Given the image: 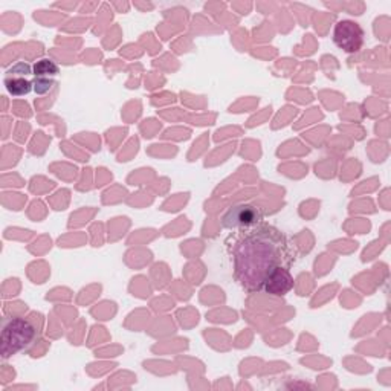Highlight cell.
Instances as JSON below:
<instances>
[{"label":"cell","instance_id":"6","mask_svg":"<svg viewBox=\"0 0 391 391\" xmlns=\"http://www.w3.org/2000/svg\"><path fill=\"white\" fill-rule=\"evenodd\" d=\"M6 91L14 96L28 95L34 89L33 81L26 80V78H5Z\"/></svg>","mask_w":391,"mask_h":391},{"label":"cell","instance_id":"3","mask_svg":"<svg viewBox=\"0 0 391 391\" xmlns=\"http://www.w3.org/2000/svg\"><path fill=\"white\" fill-rule=\"evenodd\" d=\"M364 29L353 21H339L334 29V42L347 54L358 52L364 45Z\"/></svg>","mask_w":391,"mask_h":391},{"label":"cell","instance_id":"1","mask_svg":"<svg viewBox=\"0 0 391 391\" xmlns=\"http://www.w3.org/2000/svg\"><path fill=\"white\" fill-rule=\"evenodd\" d=\"M288 246L281 234L273 230H259L244 236L236 248V273L243 288L260 290L266 277L285 266Z\"/></svg>","mask_w":391,"mask_h":391},{"label":"cell","instance_id":"5","mask_svg":"<svg viewBox=\"0 0 391 391\" xmlns=\"http://www.w3.org/2000/svg\"><path fill=\"white\" fill-rule=\"evenodd\" d=\"M260 212L257 208L251 207V205H239V207H234L228 211L227 216L223 219L225 227L228 228H236V227H248L259 222Z\"/></svg>","mask_w":391,"mask_h":391},{"label":"cell","instance_id":"7","mask_svg":"<svg viewBox=\"0 0 391 391\" xmlns=\"http://www.w3.org/2000/svg\"><path fill=\"white\" fill-rule=\"evenodd\" d=\"M33 74L35 78H49L58 74V64L51 58H42L33 66Z\"/></svg>","mask_w":391,"mask_h":391},{"label":"cell","instance_id":"9","mask_svg":"<svg viewBox=\"0 0 391 391\" xmlns=\"http://www.w3.org/2000/svg\"><path fill=\"white\" fill-rule=\"evenodd\" d=\"M33 84H34V92L37 95H46L49 91L52 89L54 81L49 80V78H35Z\"/></svg>","mask_w":391,"mask_h":391},{"label":"cell","instance_id":"4","mask_svg":"<svg viewBox=\"0 0 391 391\" xmlns=\"http://www.w3.org/2000/svg\"><path fill=\"white\" fill-rule=\"evenodd\" d=\"M293 288V278L286 266H278L273 269L263 283V290H266L271 295L283 297L290 292Z\"/></svg>","mask_w":391,"mask_h":391},{"label":"cell","instance_id":"2","mask_svg":"<svg viewBox=\"0 0 391 391\" xmlns=\"http://www.w3.org/2000/svg\"><path fill=\"white\" fill-rule=\"evenodd\" d=\"M37 339V329L31 321L21 317L5 318L0 335V350L2 358L8 359L13 355L28 350Z\"/></svg>","mask_w":391,"mask_h":391},{"label":"cell","instance_id":"8","mask_svg":"<svg viewBox=\"0 0 391 391\" xmlns=\"http://www.w3.org/2000/svg\"><path fill=\"white\" fill-rule=\"evenodd\" d=\"M6 74H8L6 78H23L28 74H33V67L26 64L25 62H18L11 67V69H8Z\"/></svg>","mask_w":391,"mask_h":391}]
</instances>
